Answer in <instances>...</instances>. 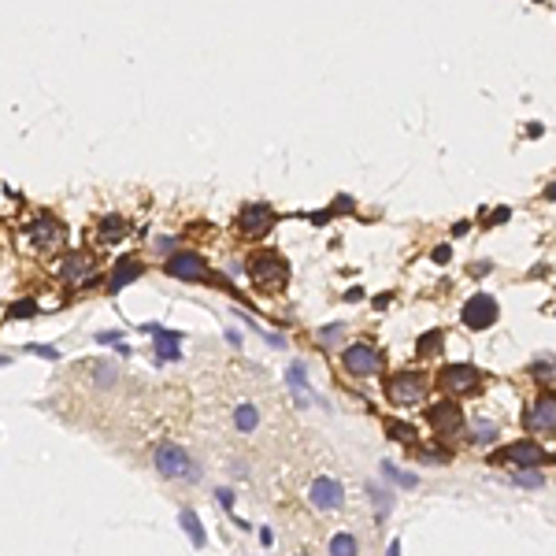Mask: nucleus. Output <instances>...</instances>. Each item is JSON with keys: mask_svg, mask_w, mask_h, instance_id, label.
Listing matches in <instances>:
<instances>
[{"mask_svg": "<svg viewBox=\"0 0 556 556\" xmlns=\"http://www.w3.org/2000/svg\"><path fill=\"white\" fill-rule=\"evenodd\" d=\"M249 275H252L256 286L278 293L286 286V278H290V267H286V260L275 256V252H256V256H249Z\"/></svg>", "mask_w": 556, "mask_h": 556, "instance_id": "1", "label": "nucleus"}, {"mask_svg": "<svg viewBox=\"0 0 556 556\" xmlns=\"http://www.w3.org/2000/svg\"><path fill=\"white\" fill-rule=\"evenodd\" d=\"M386 393H390L393 404H401V408H404V404H415V401L426 397V379L419 375V371H401V375L390 379Z\"/></svg>", "mask_w": 556, "mask_h": 556, "instance_id": "2", "label": "nucleus"}, {"mask_svg": "<svg viewBox=\"0 0 556 556\" xmlns=\"http://www.w3.org/2000/svg\"><path fill=\"white\" fill-rule=\"evenodd\" d=\"M464 327H471V330H486V327H494L497 323V315H501V308L497 301L489 293H475L471 301L464 304Z\"/></svg>", "mask_w": 556, "mask_h": 556, "instance_id": "3", "label": "nucleus"}, {"mask_svg": "<svg viewBox=\"0 0 556 556\" xmlns=\"http://www.w3.org/2000/svg\"><path fill=\"white\" fill-rule=\"evenodd\" d=\"M437 382H442L449 393H471V390H478L483 375H478L471 363H449V367H442Z\"/></svg>", "mask_w": 556, "mask_h": 556, "instance_id": "4", "label": "nucleus"}, {"mask_svg": "<svg viewBox=\"0 0 556 556\" xmlns=\"http://www.w3.org/2000/svg\"><path fill=\"white\" fill-rule=\"evenodd\" d=\"M156 467H159V475H171V478H197V471H189V456L171 442L156 449Z\"/></svg>", "mask_w": 556, "mask_h": 556, "instance_id": "5", "label": "nucleus"}, {"mask_svg": "<svg viewBox=\"0 0 556 556\" xmlns=\"http://www.w3.org/2000/svg\"><path fill=\"white\" fill-rule=\"evenodd\" d=\"M523 423H527V431H534V434L556 431V393H541V397L534 401V408L523 415Z\"/></svg>", "mask_w": 556, "mask_h": 556, "instance_id": "6", "label": "nucleus"}, {"mask_svg": "<svg viewBox=\"0 0 556 556\" xmlns=\"http://www.w3.org/2000/svg\"><path fill=\"white\" fill-rule=\"evenodd\" d=\"M30 241H34L37 252H56V249H63V227L56 219L41 216L30 223Z\"/></svg>", "mask_w": 556, "mask_h": 556, "instance_id": "7", "label": "nucleus"}, {"mask_svg": "<svg viewBox=\"0 0 556 556\" xmlns=\"http://www.w3.org/2000/svg\"><path fill=\"white\" fill-rule=\"evenodd\" d=\"M545 460V453L534 442H516L508 449H501V453L494 456V464H508V467H538Z\"/></svg>", "mask_w": 556, "mask_h": 556, "instance_id": "8", "label": "nucleus"}, {"mask_svg": "<svg viewBox=\"0 0 556 556\" xmlns=\"http://www.w3.org/2000/svg\"><path fill=\"white\" fill-rule=\"evenodd\" d=\"M341 360H345V367L352 371V375H375V371L382 367V356L371 345H349L345 352H341Z\"/></svg>", "mask_w": 556, "mask_h": 556, "instance_id": "9", "label": "nucleus"}, {"mask_svg": "<svg viewBox=\"0 0 556 556\" xmlns=\"http://www.w3.org/2000/svg\"><path fill=\"white\" fill-rule=\"evenodd\" d=\"M308 497H312V505L319 512H334V508H341V501H345V489H341L334 478H319V483H312V489H308Z\"/></svg>", "mask_w": 556, "mask_h": 556, "instance_id": "10", "label": "nucleus"}, {"mask_svg": "<svg viewBox=\"0 0 556 556\" xmlns=\"http://www.w3.org/2000/svg\"><path fill=\"white\" fill-rule=\"evenodd\" d=\"M426 419H431L434 431H442V434H456L460 431V423H464V415H460L456 404H449V401H437L426 408Z\"/></svg>", "mask_w": 556, "mask_h": 556, "instance_id": "11", "label": "nucleus"}, {"mask_svg": "<svg viewBox=\"0 0 556 556\" xmlns=\"http://www.w3.org/2000/svg\"><path fill=\"white\" fill-rule=\"evenodd\" d=\"M275 227V211L267 205H249L241 211V234H249V238H260Z\"/></svg>", "mask_w": 556, "mask_h": 556, "instance_id": "12", "label": "nucleus"}, {"mask_svg": "<svg viewBox=\"0 0 556 556\" xmlns=\"http://www.w3.org/2000/svg\"><path fill=\"white\" fill-rule=\"evenodd\" d=\"M167 275H175V278H200L205 275V260L200 256H193V252H178V256H171L167 260Z\"/></svg>", "mask_w": 556, "mask_h": 556, "instance_id": "13", "label": "nucleus"}, {"mask_svg": "<svg viewBox=\"0 0 556 556\" xmlns=\"http://www.w3.org/2000/svg\"><path fill=\"white\" fill-rule=\"evenodd\" d=\"M134 278H141V260L137 256H123V260H115V271H112V293H119L123 286H130Z\"/></svg>", "mask_w": 556, "mask_h": 556, "instance_id": "14", "label": "nucleus"}, {"mask_svg": "<svg viewBox=\"0 0 556 556\" xmlns=\"http://www.w3.org/2000/svg\"><path fill=\"white\" fill-rule=\"evenodd\" d=\"M153 334H156V349H159V356H171V360H175L178 356V334H167V330H159V327H153Z\"/></svg>", "mask_w": 556, "mask_h": 556, "instance_id": "15", "label": "nucleus"}, {"mask_svg": "<svg viewBox=\"0 0 556 556\" xmlns=\"http://www.w3.org/2000/svg\"><path fill=\"white\" fill-rule=\"evenodd\" d=\"M286 382L293 386L297 401H301V404H308V382H304V367H301V363H293V367L286 371Z\"/></svg>", "mask_w": 556, "mask_h": 556, "instance_id": "16", "label": "nucleus"}, {"mask_svg": "<svg viewBox=\"0 0 556 556\" xmlns=\"http://www.w3.org/2000/svg\"><path fill=\"white\" fill-rule=\"evenodd\" d=\"M123 234H126V223H123L119 216H112V219L101 223V234H97V238H101L104 245H112V241H119Z\"/></svg>", "mask_w": 556, "mask_h": 556, "instance_id": "17", "label": "nucleus"}, {"mask_svg": "<svg viewBox=\"0 0 556 556\" xmlns=\"http://www.w3.org/2000/svg\"><path fill=\"white\" fill-rule=\"evenodd\" d=\"M85 271H89V256L85 252H74V256H67V263H63V278H82Z\"/></svg>", "mask_w": 556, "mask_h": 556, "instance_id": "18", "label": "nucleus"}, {"mask_svg": "<svg viewBox=\"0 0 556 556\" xmlns=\"http://www.w3.org/2000/svg\"><path fill=\"white\" fill-rule=\"evenodd\" d=\"M182 527H186V534H189V541H193V545H205V527H200L197 512H182Z\"/></svg>", "mask_w": 556, "mask_h": 556, "instance_id": "19", "label": "nucleus"}, {"mask_svg": "<svg viewBox=\"0 0 556 556\" xmlns=\"http://www.w3.org/2000/svg\"><path fill=\"white\" fill-rule=\"evenodd\" d=\"M494 437H497V423H489V419H475L471 423V442L486 445V442H494Z\"/></svg>", "mask_w": 556, "mask_h": 556, "instance_id": "20", "label": "nucleus"}, {"mask_svg": "<svg viewBox=\"0 0 556 556\" xmlns=\"http://www.w3.org/2000/svg\"><path fill=\"white\" fill-rule=\"evenodd\" d=\"M234 423L241 426V431H256V423H260V415H256L252 404H241L238 412H234Z\"/></svg>", "mask_w": 556, "mask_h": 556, "instance_id": "21", "label": "nucleus"}, {"mask_svg": "<svg viewBox=\"0 0 556 556\" xmlns=\"http://www.w3.org/2000/svg\"><path fill=\"white\" fill-rule=\"evenodd\" d=\"M330 553H334V556H352V553H356V538H352V534H338V538L334 541H330Z\"/></svg>", "mask_w": 556, "mask_h": 556, "instance_id": "22", "label": "nucleus"}, {"mask_svg": "<svg viewBox=\"0 0 556 556\" xmlns=\"http://www.w3.org/2000/svg\"><path fill=\"white\" fill-rule=\"evenodd\" d=\"M386 434L393 437V442H404V445H408L412 437H415L412 426H404V423H397V419H390V423H386Z\"/></svg>", "mask_w": 556, "mask_h": 556, "instance_id": "23", "label": "nucleus"}, {"mask_svg": "<svg viewBox=\"0 0 556 556\" xmlns=\"http://www.w3.org/2000/svg\"><path fill=\"white\" fill-rule=\"evenodd\" d=\"M442 349V330H426V334L419 338V352L423 356H431V352Z\"/></svg>", "mask_w": 556, "mask_h": 556, "instance_id": "24", "label": "nucleus"}, {"mask_svg": "<svg viewBox=\"0 0 556 556\" xmlns=\"http://www.w3.org/2000/svg\"><path fill=\"white\" fill-rule=\"evenodd\" d=\"M382 471H386L390 478H393V483H401V486H415V475H408V471H397V467H393V464H382Z\"/></svg>", "mask_w": 556, "mask_h": 556, "instance_id": "25", "label": "nucleus"}, {"mask_svg": "<svg viewBox=\"0 0 556 556\" xmlns=\"http://www.w3.org/2000/svg\"><path fill=\"white\" fill-rule=\"evenodd\" d=\"M371 497H375V505H379V516H390V494L386 489H371Z\"/></svg>", "mask_w": 556, "mask_h": 556, "instance_id": "26", "label": "nucleus"}, {"mask_svg": "<svg viewBox=\"0 0 556 556\" xmlns=\"http://www.w3.org/2000/svg\"><path fill=\"white\" fill-rule=\"evenodd\" d=\"M97 382H101V386H112V382H115V367H108V363H97Z\"/></svg>", "mask_w": 556, "mask_h": 556, "instance_id": "27", "label": "nucleus"}, {"mask_svg": "<svg viewBox=\"0 0 556 556\" xmlns=\"http://www.w3.org/2000/svg\"><path fill=\"white\" fill-rule=\"evenodd\" d=\"M516 483H519V486H541V475H538V471H519Z\"/></svg>", "mask_w": 556, "mask_h": 556, "instance_id": "28", "label": "nucleus"}, {"mask_svg": "<svg viewBox=\"0 0 556 556\" xmlns=\"http://www.w3.org/2000/svg\"><path fill=\"white\" fill-rule=\"evenodd\" d=\"M30 352H37L45 360H60V349H52V345H30Z\"/></svg>", "mask_w": 556, "mask_h": 556, "instance_id": "29", "label": "nucleus"}, {"mask_svg": "<svg viewBox=\"0 0 556 556\" xmlns=\"http://www.w3.org/2000/svg\"><path fill=\"white\" fill-rule=\"evenodd\" d=\"M553 367H556V363H534V375H538V382H549Z\"/></svg>", "mask_w": 556, "mask_h": 556, "instance_id": "30", "label": "nucleus"}, {"mask_svg": "<svg viewBox=\"0 0 556 556\" xmlns=\"http://www.w3.org/2000/svg\"><path fill=\"white\" fill-rule=\"evenodd\" d=\"M30 312H34V304H30V301H23V304H15V308H12V319H19V315H30Z\"/></svg>", "mask_w": 556, "mask_h": 556, "instance_id": "31", "label": "nucleus"}, {"mask_svg": "<svg viewBox=\"0 0 556 556\" xmlns=\"http://www.w3.org/2000/svg\"><path fill=\"white\" fill-rule=\"evenodd\" d=\"M341 338V327H327L323 334H319V341H338Z\"/></svg>", "mask_w": 556, "mask_h": 556, "instance_id": "32", "label": "nucleus"}, {"mask_svg": "<svg viewBox=\"0 0 556 556\" xmlns=\"http://www.w3.org/2000/svg\"><path fill=\"white\" fill-rule=\"evenodd\" d=\"M216 497H219V505H223V508H230V505H234V494H230V489H219Z\"/></svg>", "mask_w": 556, "mask_h": 556, "instance_id": "33", "label": "nucleus"}, {"mask_svg": "<svg viewBox=\"0 0 556 556\" xmlns=\"http://www.w3.org/2000/svg\"><path fill=\"white\" fill-rule=\"evenodd\" d=\"M434 263H449V245H442V249H434Z\"/></svg>", "mask_w": 556, "mask_h": 556, "instance_id": "34", "label": "nucleus"}, {"mask_svg": "<svg viewBox=\"0 0 556 556\" xmlns=\"http://www.w3.org/2000/svg\"><path fill=\"white\" fill-rule=\"evenodd\" d=\"M545 200H556V186H549V189H545Z\"/></svg>", "mask_w": 556, "mask_h": 556, "instance_id": "35", "label": "nucleus"}]
</instances>
